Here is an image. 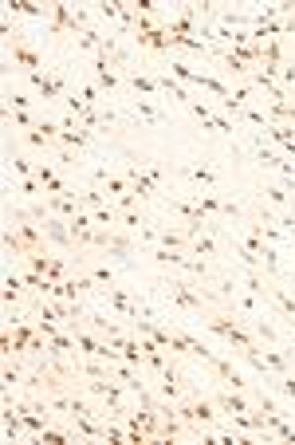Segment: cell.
Masks as SVG:
<instances>
[{
  "label": "cell",
  "instance_id": "6da1fadb",
  "mask_svg": "<svg viewBox=\"0 0 295 445\" xmlns=\"http://www.w3.org/2000/svg\"><path fill=\"white\" fill-rule=\"evenodd\" d=\"M161 288H166V296L177 304V308L193 311V316H205V311H209V304H220L217 291H193V284H186L181 276H166V280H161Z\"/></svg>",
  "mask_w": 295,
  "mask_h": 445
},
{
  "label": "cell",
  "instance_id": "7a4b0ae2",
  "mask_svg": "<svg viewBox=\"0 0 295 445\" xmlns=\"http://www.w3.org/2000/svg\"><path fill=\"white\" fill-rule=\"evenodd\" d=\"M48 28H51V36H75L79 40L87 32V12L55 0V4H48Z\"/></svg>",
  "mask_w": 295,
  "mask_h": 445
},
{
  "label": "cell",
  "instance_id": "3957f363",
  "mask_svg": "<svg viewBox=\"0 0 295 445\" xmlns=\"http://www.w3.org/2000/svg\"><path fill=\"white\" fill-rule=\"evenodd\" d=\"M213 402H217V410L225 414V418H232V414H252V394H245V390H232V386H220L217 382V390L209 394Z\"/></svg>",
  "mask_w": 295,
  "mask_h": 445
},
{
  "label": "cell",
  "instance_id": "277c9868",
  "mask_svg": "<svg viewBox=\"0 0 295 445\" xmlns=\"http://www.w3.org/2000/svg\"><path fill=\"white\" fill-rule=\"evenodd\" d=\"M9 52H12V63H16L24 75H32V71H43V55L36 52V48H32V43H28L20 32L9 40Z\"/></svg>",
  "mask_w": 295,
  "mask_h": 445
},
{
  "label": "cell",
  "instance_id": "5b68a950",
  "mask_svg": "<svg viewBox=\"0 0 295 445\" xmlns=\"http://www.w3.org/2000/svg\"><path fill=\"white\" fill-rule=\"evenodd\" d=\"M193 390V386L181 378V370H177V363H169L166 370H158V394L166 398V402H181L186 394Z\"/></svg>",
  "mask_w": 295,
  "mask_h": 445
},
{
  "label": "cell",
  "instance_id": "8992f818",
  "mask_svg": "<svg viewBox=\"0 0 295 445\" xmlns=\"http://www.w3.org/2000/svg\"><path fill=\"white\" fill-rule=\"evenodd\" d=\"M40 225H43V237H48L51 245H55V249H63V252H75V249H79V245H75V237H71V225L63 221V217L48 213Z\"/></svg>",
  "mask_w": 295,
  "mask_h": 445
},
{
  "label": "cell",
  "instance_id": "52a82bcc",
  "mask_svg": "<svg viewBox=\"0 0 295 445\" xmlns=\"http://www.w3.org/2000/svg\"><path fill=\"white\" fill-rule=\"evenodd\" d=\"M28 83L36 87V95H40L43 103H63V91H59V75H55L51 68L32 71V75H28Z\"/></svg>",
  "mask_w": 295,
  "mask_h": 445
},
{
  "label": "cell",
  "instance_id": "ba28073f",
  "mask_svg": "<svg viewBox=\"0 0 295 445\" xmlns=\"http://www.w3.org/2000/svg\"><path fill=\"white\" fill-rule=\"evenodd\" d=\"M122 178L130 181V189H134V193L142 197V201H158V193H161V189L154 186L150 178H146V173H142V166H138V162H130V158H127V166H122Z\"/></svg>",
  "mask_w": 295,
  "mask_h": 445
},
{
  "label": "cell",
  "instance_id": "9c48e42d",
  "mask_svg": "<svg viewBox=\"0 0 295 445\" xmlns=\"http://www.w3.org/2000/svg\"><path fill=\"white\" fill-rule=\"evenodd\" d=\"M138 48H150V52H169V32H166V20L154 28H146V32H134Z\"/></svg>",
  "mask_w": 295,
  "mask_h": 445
},
{
  "label": "cell",
  "instance_id": "30bf717a",
  "mask_svg": "<svg viewBox=\"0 0 295 445\" xmlns=\"http://www.w3.org/2000/svg\"><path fill=\"white\" fill-rule=\"evenodd\" d=\"M256 197H260V201H272V205H279V209H287V213H295V193L287 186H260V189H256Z\"/></svg>",
  "mask_w": 295,
  "mask_h": 445
},
{
  "label": "cell",
  "instance_id": "8fae6325",
  "mask_svg": "<svg viewBox=\"0 0 295 445\" xmlns=\"http://www.w3.org/2000/svg\"><path fill=\"white\" fill-rule=\"evenodd\" d=\"M95 181H99V186H102V193H107V197H122V193H134L127 178H118V173H107V170H95Z\"/></svg>",
  "mask_w": 295,
  "mask_h": 445
},
{
  "label": "cell",
  "instance_id": "7c38bea8",
  "mask_svg": "<svg viewBox=\"0 0 295 445\" xmlns=\"http://www.w3.org/2000/svg\"><path fill=\"white\" fill-rule=\"evenodd\" d=\"M154 79H158V91H161V95H169V99H177V103L193 107V99H189V87H186V83H177L173 75H154Z\"/></svg>",
  "mask_w": 295,
  "mask_h": 445
},
{
  "label": "cell",
  "instance_id": "4fadbf2b",
  "mask_svg": "<svg viewBox=\"0 0 295 445\" xmlns=\"http://www.w3.org/2000/svg\"><path fill=\"white\" fill-rule=\"evenodd\" d=\"M4 9L12 16H32V20H48V4H36V0H4Z\"/></svg>",
  "mask_w": 295,
  "mask_h": 445
},
{
  "label": "cell",
  "instance_id": "5bb4252c",
  "mask_svg": "<svg viewBox=\"0 0 295 445\" xmlns=\"http://www.w3.org/2000/svg\"><path fill=\"white\" fill-rule=\"evenodd\" d=\"M177 272L193 276V280H201V284H213V268H209V260H197L193 252H186V260H181V268H177Z\"/></svg>",
  "mask_w": 295,
  "mask_h": 445
},
{
  "label": "cell",
  "instance_id": "9a60e30c",
  "mask_svg": "<svg viewBox=\"0 0 295 445\" xmlns=\"http://www.w3.org/2000/svg\"><path fill=\"white\" fill-rule=\"evenodd\" d=\"M268 300L276 304V311H279V319H295V296H287L284 288H279V280L268 288Z\"/></svg>",
  "mask_w": 295,
  "mask_h": 445
},
{
  "label": "cell",
  "instance_id": "2e32d148",
  "mask_svg": "<svg viewBox=\"0 0 295 445\" xmlns=\"http://www.w3.org/2000/svg\"><path fill=\"white\" fill-rule=\"evenodd\" d=\"M186 173H189V178H193V181H197V186H205V189H213V186H217V181H220V173H217V170H213V166H209V162L193 166V170H186Z\"/></svg>",
  "mask_w": 295,
  "mask_h": 445
},
{
  "label": "cell",
  "instance_id": "e0dca14e",
  "mask_svg": "<svg viewBox=\"0 0 295 445\" xmlns=\"http://www.w3.org/2000/svg\"><path fill=\"white\" fill-rule=\"evenodd\" d=\"M189 252H193V257H217V240H213L209 232H197V237L189 240Z\"/></svg>",
  "mask_w": 295,
  "mask_h": 445
},
{
  "label": "cell",
  "instance_id": "ac0fdd59",
  "mask_svg": "<svg viewBox=\"0 0 295 445\" xmlns=\"http://www.w3.org/2000/svg\"><path fill=\"white\" fill-rule=\"evenodd\" d=\"M134 111L142 114L146 122H166V111H161V107H154V99H138V95H134Z\"/></svg>",
  "mask_w": 295,
  "mask_h": 445
},
{
  "label": "cell",
  "instance_id": "d6986e66",
  "mask_svg": "<svg viewBox=\"0 0 295 445\" xmlns=\"http://www.w3.org/2000/svg\"><path fill=\"white\" fill-rule=\"evenodd\" d=\"M79 201H83V209H102V205H110L102 189H79Z\"/></svg>",
  "mask_w": 295,
  "mask_h": 445
},
{
  "label": "cell",
  "instance_id": "ffe728a7",
  "mask_svg": "<svg viewBox=\"0 0 295 445\" xmlns=\"http://www.w3.org/2000/svg\"><path fill=\"white\" fill-rule=\"evenodd\" d=\"M4 249H9V252H12V257H20V260H24V257H28V249H24V240H20V232H16V229H12V225H9V229H4Z\"/></svg>",
  "mask_w": 295,
  "mask_h": 445
},
{
  "label": "cell",
  "instance_id": "44dd1931",
  "mask_svg": "<svg viewBox=\"0 0 295 445\" xmlns=\"http://www.w3.org/2000/svg\"><path fill=\"white\" fill-rule=\"evenodd\" d=\"M4 119H9V122H16L20 130H32L36 122H40V119H36L32 111H9V107H4Z\"/></svg>",
  "mask_w": 295,
  "mask_h": 445
},
{
  "label": "cell",
  "instance_id": "7402d4cb",
  "mask_svg": "<svg viewBox=\"0 0 295 445\" xmlns=\"http://www.w3.org/2000/svg\"><path fill=\"white\" fill-rule=\"evenodd\" d=\"M260 52H264V63H272V68H284V48H279V40H268Z\"/></svg>",
  "mask_w": 295,
  "mask_h": 445
},
{
  "label": "cell",
  "instance_id": "603a6c76",
  "mask_svg": "<svg viewBox=\"0 0 295 445\" xmlns=\"http://www.w3.org/2000/svg\"><path fill=\"white\" fill-rule=\"evenodd\" d=\"M68 276H71V264H68V260H59V257H51V264H48V280H68Z\"/></svg>",
  "mask_w": 295,
  "mask_h": 445
},
{
  "label": "cell",
  "instance_id": "cb8c5ba5",
  "mask_svg": "<svg viewBox=\"0 0 295 445\" xmlns=\"http://www.w3.org/2000/svg\"><path fill=\"white\" fill-rule=\"evenodd\" d=\"M12 170H16V173H20V178H24V181H28V178H36V166L28 162L24 154H12Z\"/></svg>",
  "mask_w": 295,
  "mask_h": 445
},
{
  "label": "cell",
  "instance_id": "d4e9b609",
  "mask_svg": "<svg viewBox=\"0 0 295 445\" xmlns=\"http://www.w3.org/2000/svg\"><path fill=\"white\" fill-rule=\"evenodd\" d=\"M9 111H32V99L24 91H12L9 95Z\"/></svg>",
  "mask_w": 295,
  "mask_h": 445
},
{
  "label": "cell",
  "instance_id": "484cf974",
  "mask_svg": "<svg viewBox=\"0 0 295 445\" xmlns=\"http://www.w3.org/2000/svg\"><path fill=\"white\" fill-rule=\"evenodd\" d=\"M79 95H83V99H87L91 107H102V91H99L95 83H83V87H79Z\"/></svg>",
  "mask_w": 295,
  "mask_h": 445
},
{
  "label": "cell",
  "instance_id": "4316f807",
  "mask_svg": "<svg viewBox=\"0 0 295 445\" xmlns=\"http://www.w3.org/2000/svg\"><path fill=\"white\" fill-rule=\"evenodd\" d=\"M95 12H99L102 20H118V0H102V4H99Z\"/></svg>",
  "mask_w": 295,
  "mask_h": 445
}]
</instances>
